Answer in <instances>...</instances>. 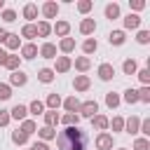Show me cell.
Segmentation results:
<instances>
[{
    "label": "cell",
    "instance_id": "6da1fadb",
    "mask_svg": "<svg viewBox=\"0 0 150 150\" xmlns=\"http://www.w3.org/2000/svg\"><path fill=\"white\" fill-rule=\"evenodd\" d=\"M87 143H89V138L80 127H66L56 136L59 150H87Z\"/></svg>",
    "mask_w": 150,
    "mask_h": 150
},
{
    "label": "cell",
    "instance_id": "7a4b0ae2",
    "mask_svg": "<svg viewBox=\"0 0 150 150\" xmlns=\"http://www.w3.org/2000/svg\"><path fill=\"white\" fill-rule=\"evenodd\" d=\"M112 143H115V138H112V134H108V131H98L96 138H94L96 150H112Z\"/></svg>",
    "mask_w": 150,
    "mask_h": 150
},
{
    "label": "cell",
    "instance_id": "3957f363",
    "mask_svg": "<svg viewBox=\"0 0 150 150\" xmlns=\"http://www.w3.org/2000/svg\"><path fill=\"white\" fill-rule=\"evenodd\" d=\"M77 115H80V117H87V120H91L94 115H98V103H96L94 98H89V101L80 103V110H77Z\"/></svg>",
    "mask_w": 150,
    "mask_h": 150
},
{
    "label": "cell",
    "instance_id": "277c9868",
    "mask_svg": "<svg viewBox=\"0 0 150 150\" xmlns=\"http://www.w3.org/2000/svg\"><path fill=\"white\" fill-rule=\"evenodd\" d=\"M96 75H98V80L110 82V80L115 77V66H112V63H101V66L96 68Z\"/></svg>",
    "mask_w": 150,
    "mask_h": 150
},
{
    "label": "cell",
    "instance_id": "5b68a950",
    "mask_svg": "<svg viewBox=\"0 0 150 150\" xmlns=\"http://www.w3.org/2000/svg\"><path fill=\"white\" fill-rule=\"evenodd\" d=\"M40 12H42L45 21H47V19H56V14H59V2H54V0H47V2L40 7Z\"/></svg>",
    "mask_w": 150,
    "mask_h": 150
},
{
    "label": "cell",
    "instance_id": "8992f818",
    "mask_svg": "<svg viewBox=\"0 0 150 150\" xmlns=\"http://www.w3.org/2000/svg\"><path fill=\"white\" fill-rule=\"evenodd\" d=\"M122 21H124V30H138L141 28V16L134 14V12H129Z\"/></svg>",
    "mask_w": 150,
    "mask_h": 150
},
{
    "label": "cell",
    "instance_id": "52a82bcc",
    "mask_svg": "<svg viewBox=\"0 0 150 150\" xmlns=\"http://www.w3.org/2000/svg\"><path fill=\"white\" fill-rule=\"evenodd\" d=\"M70 68H73V59H70V56H56L54 73H68Z\"/></svg>",
    "mask_w": 150,
    "mask_h": 150
},
{
    "label": "cell",
    "instance_id": "ba28073f",
    "mask_svg": "<svg viewBox=\"0 0 150 150\" xmlns=\"http://www.w3.org/2000/svg\"><path fill=\"white\" fill-rule=\"evenodd\" d=\"M26 82H28V75L19 68V70H14V73L9 75V82H7V84H9V87H23Z\"/></svg>",
    "mask_w": 150,
    "mask_h": 150
},
{
    "label": "cell",
    "instance_id": "9c48e42d",
    "mask_svg": "<svg viewBox=\"0 0 150 150\" xmlns=\"http://www.w3.org/2000/svg\"><path fill=\"white\" fill-rule=\"evenodd\" d=\"M38 54L42 59H56V45L54 42H42L40 49H38Z\"/></svg>",
    "mask_w": 150,
    "mask_h": 150
},
{
    "label": "cell",
    "instance_id": "30bf717a",
    "mask_svg": "<svg viewBox=\"0 0 150 150\" xmlns=\"http://www.w3.org/2000/svg\"><path fill=\"white\" fill-rule=\"evenodd\" d=\"M38 12H40V9H38L35 2H26V5H23V19H28V23H33V21L38 19Z\"/></svg>",
    "mask_w": 150,
    "mask_h": 150
},
{
    "label": "cell",
    "instance_id": "8fae6325",
    "mask_svg": "<svg viewBox=\"0 0 150 150\" xmlns=\"http://www.w3.org/2000/svg\"><path fill=\"white\" fill-rule=\"evenodd\" d=\"M52 33H56L59 38H68V33H70V23L61 19V21H56V23L52 26Z\"/></svg>",
    "mask_w": 150,
    "mask_h": 150
},
{
    "label": "cell",
    "instance_id": "7c38bea8",
    "mask_svg": "<svg viewBox=\"0 0 150 150\" xmlns=\"http://www.w3.org/2000/svg\"><path fill=\"white\" fill-rule=\"evenodd\" d=\"M35 56H38V45H33V42L21 45V59L30 61V59H35Z\"/></svg>",
    "mask_w": 150,
    "mask_h": 150
},
{
    "label": "cell",
    "instance_id": "4fadbf2b",
    "mask_svg": "<svg viewBox=\"0 0 150 150\" xmlns=\"http://www.w3.org/2000/svg\"><path fill=\"white\" fill-rule=\"evenodd\" d=\"M73 87H75V91H87V89L91 87V80H89L87 75H75Z\"/></svg>",
    "mask_w": 150,
    "mask_h": 150
},
{
    "label": "cell",
    "instance_id": "5bb4252c",
    "mask_svg": "<svg viewBox=\"0 0 150 150\" xmlns=\"http://www.w3.org/2000/svg\"><path fill=\"white\" fill-rule=\"evenodd\" d=\"M26 115H28V108H26V105H21V103H16V105L9 110V117H12V120H16V122H23V120H26Z\"/></svg>",
    "mask_w": 150,
    "mask_h": 150
},
{
    "label": "cell",
    "instance_id": "9a60e30c",
    "mask_svg": "<svg viewBox=\"0 0 150 150\" xmlns=\"http://www.w3.org/2000/svg\"><path fill=\"white\" fill-rule=\"evenodd\" d=\"M138 127H141V117L131 115L129 120H124V131L127 134H138Z\"/></svg>",
    "mask_w": 150,
    "mask_h": 150
},
{
    "label": "cell",
    "instance_id": "2e32d148",
    "mask_svg": "<svg viewBox=\"0 0 150 150\" xmlns=\"http://www.w3.org/2000/svg\"><path fill=\"white\" fill-rule=\"evenodd\" d=\"M103 14H105V19H110V21L120 19V5H117V2H108L105 9H103Z\"/></svg>",
    "mask_w": 150,
    "mask_h": 150
},
{
    "label": "cell",
    "instance_id": "e0dca14e",
    "mask_svg": "<svg viewBox=\"0 0 150 150\" xmlns=\"http://www.w3.org/2000/svg\"><path fill=\"white\" fill-rule=\"evenodd\" d=\"M124 40H127V33L124 30H110V35H108V42L115 45V47L124 45Z\"/></svg>",
    "mask_w": 150,
    "mask_h": 150
},
{
    "label": "cell",
    "instance_id": "ac0fdd59",
    "mask_svg": "<svg viewBox=\"0 0 150 150\" xmlns=\"http://www.w3.org/2000/svg\"><path fill=\"white\" fill-rule=\"evenodd\" d=\"M63 103V108H66V112H77L80 110V98L73 94V96H68L66 101H61Z\"/></svg>",
    "mask_w": 150,
    "mask_h": 150
},
{
    "label": "cell",
    "instance_id": "d6986e66",
    "mask_svg": "<svg viewBox=\"0 0 150 150\" xmlns=\"http://www.w3.org/2000/svg\"><path fill=\"white\" fill-rule=\"evenodd\" d=\"M42 117H45V127H52V129H54V127L59 124V120H61V115H59L56 110H45Z\"/></svg>",
    "mask_w": 150,
    "mask_h": 150
},
{
    "label": "cell",
    "instance_id": "ffe728a7",
    "mask_svg": "<svg viewBox=\"0 0 150 150\" xmlns=\"http://www.w3.org/2000/svg\"><path fill=\"white\" fill-rule=\"evenodd\" d=\"M63 127H77L80 124V115L77 112H66V115H61V120H59Z\"/></svg>",
    "mask_w": 150,
    "mask_h": 150
},
{
    "label": "cell",
    "instance_id": "44dd1931",
    "mask_svg": "<svg viewBox=\"0 0 150 150\" xmlns=\"http://www.w3.org/2000/svg\"><path fill=\"white\" fill-rule=\"evenodd\" d=\"M94 30H96V21L94 19H82L80 21V33L82 35H91Z\"/></svg>",
    "mask_w": 150,
    "mask_h": 150
},
{
    "label": "cell",
    "instance_id": "7402d4cb",
    "mask_svg": "<svg viewBox=\"0 0 150 150\" xmlns=\"http://www.w3.org/2000/svg\"><path fill=\"white\" fill-rule=\"evenodd\" d=\"M35 30H38V38H47V35H52V23L42 19L35 23Z\"/></svg>",
    "mask_w": 150,
    "mask_h": 150
},
{
    "label": "cell",
    "instance_id": "603a6c76",
    "mask_svg": "<svg viewBox=\"0 0 150 150\" xmlns=\"http://www.w3.org/2000/svg\"><path fill=\"white\" fill-rule=\"evenodd\" d=\"M19 66H21V56H16V54H7L5 68H7L9 73H14V70H19Z\"/></svg>",
    "mask_w": 150,
    "mask_h": 150
},
{
    "label": "cell",
    "instance_id": "cb8c5ba5",
    "mask_svg": "<svg viewBox=\"0 0 150 150\" xmlns=\"http://www.w3.org/2000/svg\"><path fill=\"white\" fill-rule=\"evenodd\" d=\"M73 66H75V70H80V73H87V70L91 68V59H89V56H77Z\"/></svg>",
    "mask_w": 150,
    "mask_h": 150
},
{
    "label": "cell",
    "instance_id": "d4e9b609",
    "mask_svg": "<svg viewBox=\"0 0 150 150\" xmlns=\"http://www.w3.org/2000/svg\"><path fill=\"white\" fill-rule=\"evenodd\" d=\"M54 75H56V73H54L52 68H40V70H38V80H40L42 84H49V82H54Z\"/></svg>",
    "mask_w": 150,
    "mask_h": 150
},
{
    "label": "cell",
    "instance_id": "484cf974",
    "mask_svg": "<svg viewBox=\"0 0 150 150\" xmlns=\"http://www.w3.org/2000/svg\"><path fill=\"white\" fill-rule=\"evenodd\" d=\"M91 127H94L96 131H105V129H108V117H105V115H94V117H91Z\"/></svg>",
    "mask_w": 150,
    "mask_h": 150
},
{
    "label": "cell",
    "instance_id": "4316f807",
    "mask_svg": "<svg viewBox=\"0 0 150 150\" xmlns=\"http://www.w3.org/2000/svg\"><path fill=\"white\" fill-rule=\"evenodd\" d=\"M59 49H61L63 54L75 52V40H73V38H61V40H59Z\"/></svg>",
    "mask_w": 150,
    "mask_h": 150
},
{
    "label": "cell",
    "instance_id": "83f0119b",
    "mask_svg": "<svg viewBox=\"0 0 150 150\" xmlns=\"http://www.w3.org/2000/svg\"><path fill=\"white\" fill-rule=\"evenodd\" d=\"M108 127L112 129V134H120V131H124V117L115 115L112 120H108Z\"/></svg>",
    "mask_w": 150,
    "mask_h": 150
},
{
    "label": "cell",
    "instance_id": "f1b7e54d",
    "mask_svg": "<svg viewBox=\"0 0 150 150\" xmlns=\"http://www.w3.org/2000/svg\"><path fill=\"white\" fill-rule=\"evenodd\" d=\"M38 136H40V141H42V143H47V141L56 138V131H54L52 127H40V129H38Z\"/></svg>",
    "mask_w": 150,
    "mask_h": 150
},
{
    "label": "cell",
    "instance_id": "f546056e",
    "mask_svg": "<svg viewBox=\"0 0 150 150\" xmlns=\"http://www.w3.org/2000/svg\"><path fill=\"white\" fill-rule=\"evenodd\" d=\"M21 38H26V40H35V38H38L35 23H23V28H21Z\"/></svg>",
    "mask_w": 150,
    "mask_h": 150
},
{
    "label": "cell",
    "instance_id": "4dcf8cb0",
    "mask_svg": "<svg viewBox=\"0 0 150 150\" xmlns=\"http://www.w3.org/2000/svg\"><path fill=\"white\" fill-rule=\"evenodd\" d=\"M5 45H7V49H12V52L21 49V40H19V35H16V33H9V35H7V40H5Z\"/></svg>",
    "mask_w": 150,
    "mask_h": 150
},
{
    "label": "cell",
    "instance_id": "1f68e13d",
    "mask_svg": "<svg viewBox=\"0 0 150 150\" xmlns=\"http://www.w3.org/2000/svg\"><path fill=\"white\" fill-rule=\"evenodd\" d=\"M96 49H98V42H96V38H87V40L82 42V52H84L87 56H89V54H94Z\"/></svg>",
    "mask_w": 150,
    "mask_h": 150
},
{
    "label": "cell",
    "instance_id": "d6a6232c",
    "mask_svg": "<svg viewBox=\"0 0 150 150\" xmlns=\"http://www.w3.org/2000/svg\"><path fill=\"white\" fill-rule=\"evenodd\" d=\"M136 70H138V63H136L134 59H124V63H122V73H124V75H136Z\"/></svg>",
    "mask_w": 150,
    "mask_h": 150
},
{
    "label": "cell",
    "instance_id": "836d02e7",
    "mask_svg": "<svg viewBox=\"0 0 150 150\" xmlns=\"http://www.w3.org/2000/svg\"><path fill=\"white\" fill-rule=\"evenodd\" d=\"M26 108H28V112H30V115H35V117H38V115H45V103H42V101H38V98H35V101H30V105H26Z\"/></svg>",
    "mask_w": 150,
    "mask_h": 150
},
{
    "label": "cell",
    "instance_id": "e575fe53",
    "mask_svg": "<svg viewBox=\"0 0 150 150\" xmlns=\"http://www.w3.org/2000/svg\"><path fill=\"white\" fill-rule=\"evenodd\" d=\"M19 129H21L26 136H30V134H35V131H38V124H35V120H28V117H26V120L21 122V127H19Z\"/></svg>",
    "mask_w": 150,
    "mask_h": 150
},
{
    "label": "cell",
    "instance_id": "d590c367",
    "mask_svg": "<svg viewBox=\"0 0 150 150\" xmlns=\"http://www.w3.org/2000/svg\"><path fill=\"white\" fill-rule=\"evenodd\" d=\"M120 103H122V101H120V94H115V91H108V94H105V105H108L110 110H115Z\"/></svg>",
    "mask_w": 150,
    "mask_h": 150
},
{
    "label": "cell",
    "instance_id": "8d00e7d4",
    "mask_svg": "<svg viewBox=\"0 0 150 150\" xmlns=\"http://www.w3.org/2000/svg\"><path fill=\"white\" fill-rule=\"evenodd\" d=\"M120 101H124V103L134 105V103H138V91H136V89H127V91H124V96H122Z\"/></svg>",
    "mask_w": 150,
    "mask_h": 150
},
{
    "label": "cell",
    "instance_id": "74e56055",
    "mask_svg": "<svg viewBox=\"0 0 150 150\" xmlns=\"http://www.w3.org/2000/svg\"><path fill=\"white\" fill-rule=\"evenodd\" d=\"M136 77L141 80L143 87H150V68H141V70H136Z\"/></svg>",
    "mask_w": 150,
    "mask_h": 150
},
{
    "label": "cell",
    "instance_id": "f35d334b",
    "mask_svg": "<svg viewBox=\"0 0 150 150\" xmlns=\"http://www.w3.org/2000/svg\"><path fill=\"white\" fill-rule=\"evenodd\" d=\"M45 105H47L49 110H56V108L61 105V96H59V94H49L47 101H45Z\"/></svg>",
    "mask_w": 150,
    "mask_h": 150
},
{
    "label": "cell",
    "instance_id": "ab89813d",
    "mask_svg": "<svg viewBox=\"0 0 150 150\" xmlns=\"http://www.w3.org/2000/svg\"><path fill=\"white\" fill-rule=\"evenodd\" d=\"M12 143H16V145H26V143H28V136H26L21 129H16V131H12Z\"/></svg>",
    "mask_w": 150,
    "mask_h": 150
},
{
    "label": "cell",
    "instance_id": "60d3db41",
    "mask_svg": "<svg viewBox=\"0 0 150 150\" xmlns=\"http://www.w3.org/2000/svg\"><path fill=\"white\" fill-rule=\"evenodd\" d=\"M0 19H2L5 23H12V21H16V12H14V9H7V7H5V9L0 12Z\"/></svg>",
    "mask_w": 150,
    "mask_h": 150
},
{
    "label": "cell",
    "instance_id": "b9f144b4",
    "mask_svg": "<svg viewBox=\"0 0 150 150\" xmlns=\"http://www.w3.org/2000/svg\"><path fill=\"white\" fill-rule=\"evenodd\" d=\"M91 7H94L91 0H80V2H77V12H80V14H89Z\"/></svg>",
    "mask_w": 150,
    "mask_h": 150
},
{
    "label": "cell",
    "instance_id": "7bdbcfd3",
    "mask_svg": "<svg viewBox=\"0 0 150 150\" xmlns=\"http://www.w3.org/2000/svg\"><path fill=\"white\" fill-rule=\"evenodd\" d=\"M138 91V103H150V87H141Z\"/></svg>",
    "mask_w": 150,
    "mask_h": 150
},
{
    "label": "cell",
    "instance_id": "ee69618b",
    "mask_svg": "<svg viewBox=\"0 0 150 150\" xmlns=\"http://www.w3.org/2000/svg\"><path fill=\"white\" fill-rule=\"evenodd\" d=\"M7 98H12V87L7 82H0V101H7Z\"/></svg>",
    "mask_w": 150,
    "mask_h": 150
},
{
    "label": "cell",
    "instance_id": "f6af8a7d",
    "mask_svg": "<svg viewBox=\"0 0 150 150\" xmlns=\"http://www.w3.org/2000/svg\"><path fill=\"white\" fill-rule=\"evenodd\" d=\"M134 150H150V141L143 138V136L136 138V141H134Z\"/></svg>",
    "mask_w": 150,
    "mask_h": 150
},
{
    "label": "cell",
    "instance_id": "bcb514c9",
    "mask_svg": "<svg viewBox=\"0 0 150 150\" xmlns=\"http://www.w3.org/2000/svg\"><path fill=\"white\" fill-rule=\"evenodd\" d=\"M136 42L138 45H148L150 42V30H138L136 33Z\"/></svg>",
    "mask_w": 150,
    "mask_h": 150
},
{
    "label": "cell",
    "instance_id": "7dc6e473",
    "mask_svg": "<svg viewBox=\"0 0 150 150\" xmlns=\"http://www.w3.org/2000/svg\"><path fill=\"white\" fill-rule=\"evenodd\" d=\"M138 131L143 134V138H148V136H150V120H141V127H138Z\"/></svg>",
    "mask_w": 150,
    "mask_h": 150
},
{
    "label": "cell",
    "instance_id": "c3c4849f",
    "mask_svg": "<svg viewBox=\"0 0 150 150\" xmlns=\"http://www.w3.org/2000/svg\"><path fill=\"white\" fill-rule=\"evenodd\" d=\"M129 7H131L134 14H136V12H141V9L145 7V0H129Z\"/></svg>",
    "mask_w": 150,
    "mask_h": 150
},
{
    "label": "cell",
    "instance_id": "681fc988",
    "mask_svg": "<svg viewBox=\"0 0 150 150\" xmlns=\"http://www.w3.org/2000/svg\"><path fill=\"white\" fill-rule=\"evenodd\" d=\"M12 122V117H9V110H0V127H7Z\"/></svg>",
    "mask_w": 150,
    "mask_h": 150
},
{
    "label": "cell",
    "instance_id": "f907efd6",
    "mask_svg": "<svg viewBox=\"0 0 150 150\" xmlns=\"http://www.w3.org/2000/svg\"><path fill=\"white\" fill-rule=\"evenodd\" d=\"M30 150H49V145H47V143H42V141H35V143L30 145Z\"/></svg>",
    "mask_w": 150,
    "mask_h": 150
},
{
    "label": "cell",
    "instance_id": "816d5d0a",
    "mask_svg": "<svg viewBox=\"0 0 150 150\" xmlns=\"http://www.w3.org/2000/svg\"><path fill=\"white\" fill-rule=\"evenodd\" d=\"M5 61H7V52L0 47V66H5Z\"/></svg>",
    "mask_w": 150,
    "mask_h": 150
},
{
    "label": "cell",
    "instance_id": "f5cc1de1",
    "mask_svg": "<svg viewBox=\"0 0 150 150\" xmlns=\"http://www.w3.org/2000/svg\"><path fill=\"white\" fill-rule=\"evenodd\" d=\"M7 35H9V33H7V30H5V28H0V45H2V42H5V40H7Z\"/></svg>",
    "mask_w": 150,
    "mask_h": 150
},
{
    "label": "cell",
    "instance_id": "db71d44e",
    "mask_svg": "<svg viewBox=\"0 0 150 150\" xmlns=\"http://www.w3.org/2000/svg\"><path fill=\"white\" fill-rule=\"evenodd\" d=\"M2 9H5V0H0V12H2Z\"/></svg>",
    "mask_w": 150,
    "mask_h": 150
},
{
    "label": "cell",
    "instance_id": "11a10c76",
    "mask_svg": "<svg viewBox=\"0 0 150 150\" xmlns=\"http://www.w3.org/2000/svg\"><path fill=\"white\" fill-rule=\"evenodd\" d=\"M117 150H127V148H117Z\"/></svg>",
    "mask_w": 150,
    "mask_h": 150
},
{
    "label": "cell",
    "instance_id": "9f6ffc18",
    "mask_svg": "<svg viewBox=\"0 0 150 150\" xmlns=\"http://www.w3.org/2000/svg\"><path fill=\"white\" fill-rule=\"evenodd\" d=\"M28 150H30V148H28Z\"/></svg>",
    "mask_w": 150,
    "mask_h": 150
}]
</instances>
